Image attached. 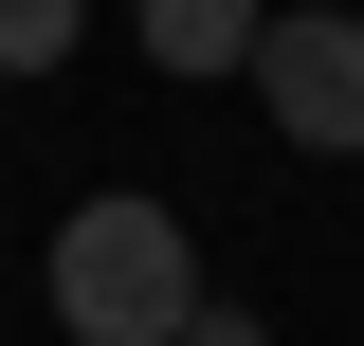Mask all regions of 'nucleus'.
Masks as SVG:
<instances>
[{
  "mask_svg": "<svg viewBox=\"0 0 364 346\" xmlns=\"http://www.w3.org/2000/svg\"><path fill=\"white\" fill-rule=\"evenodd\" d=\"M200 310V237L164 201H73L55 219V328L73 346H182Z\"/></svg>",
  "mask_w": 364,
  "mask_h": 346,
  "instance_id": "1",
  "label": "nucleus"
},
{
  "mask_svg": "<svg viewBox=\"0 0 364 346\" xmlns=\"http://www.w3.org/2000/svg\"><path fill=\"white\" fill-rule=\"evenodd\" d=\"M255 110L310 164H364V19H255Z\"/></svg>",
  "mask_w": 364,
  "mask_h": 346,
  "instance_id": "2",
  "label": "nucleus"
},
{
  "mask_svg": "<svg viewBox=\"0 0 364 346\" xmlns=\"http://www.w3.org/2000/svg\"><path fill=\"white\" fill-rule=\"evenodd\" d=\"M255 19L273 0H146V55L164 73H255Z\"/></svg>",
  "mask_w": 364,
  "mask_h": 346,
  "instance_id": "3",
  "label": "nucleus"
},
{
  "mask_svg": "<svg viewBox=\"0 0 364 346\" xmlns=\"http://www.w3.org/2000/svg\"><path fill=\"white\" fill-rule=\"evenodd\" d=\"M73 37H91V0H0V73H55Z\"/></svg>",
  "mask_w": 364,
  "mask_h": 346,
  "instance_id": "4",
  "label": "nucleus"
},
{
  "mask_svg": "<svg viewBox=\"0 0 364 346\" xmlns=\"http://www.w3.org/2000/svg\"><path fill=\"white\" fill-rule=\"evenodd\" d=\"M182 346H273V328H255L237 292H200V310H182Z\"/></svg>",
  "mask_w": 364,
  "mask_h": 346,
  "instance_id": "5",
  "label": "nucleus"
}]
</instances>
